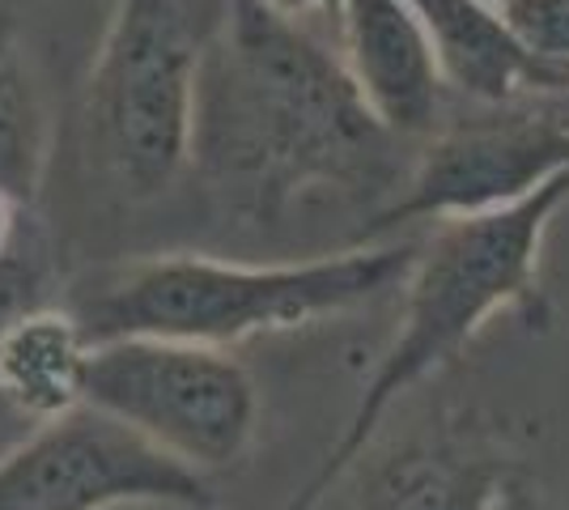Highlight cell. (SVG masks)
<instances>
[{
	"label": "cell",
	"mask_w": 569,
	"mask_h": 510,
	"mask_svg": "<svg viewBox=\"0 0 569 510\" xmlns=\"http://www.w3.org/2000/svg\"><path fill=\"white\" fill-rule=\"evenodd\" d=\"M569 170V120L548 111H510L459 120L417 158L403 192L375 213L361 243L403 221H442L515 204Z\"/></svg>",
	"instance_id": "52a82bcc"
},
{
	"label": "cell",
	"mask_w": 569,
	"mask_h": 510,
	"mask_svg": "<svg viewBox=\"0 0 569 510\" xmlns=\"http://www.w3.org/2000/svg\"><path fill=\"white\" fill-rule=\"evenodd\" d=\"M51 293H56L51 251L43 234L22 218V226L0 243V344L22 319L56 307Z\"/></svg>",
	"instance_id": "4fadbf2b"
},
{
	"label": "cell",
	"mask_w": 569,
	"mask_h": 510,
	"mask_svg": "<svg viewBox=\"0 0 569 510\" xmlns=\"http://www.w3.org/2000/svg\"><path fill=\"white\" fill-rule=\"evenodd\" d=\"M48 128L43 107L13 51L0 48V200L30 209L43 188Z\"/></svg>",
	"instance_id": "7c38bea8"
},
{
	"label": "cell",
	"mask_w": 569,
	"mask_h": 510,
	"mask_svg": "<svg viewBox=\"0 0 569 510\" xmlns=\"http://www.w3.org/2000/svg\"><path fill=\"white\" fill-rule=\"evenodd\" d=\"M39 426H43V421H34V417L26 413L9 391L0 388V460H4L9 451H18L26 438L39 430Z\"/></svg>",
	"instance_id": "5bb4252c"
},
{
	"label": "cell",
	"mask_w": 569,
	"mask_h": 510,
	"mask_svg": "<svg viewBox=\"0 0 569 510\" xmlns=\"http://www.w3.org/2000/svg\"><path fill=\"white\" fill-rule=\"evenodd\" d=\"M566 204L569 170H561L557 179H548L545 188H536L515 204L438 221V230L417 247L412 268L403 277L400 332L357 396V409L345 421L340 438L323 451L315 477L302 486V493L289 498L284 510H319V502L366 456L391 404L421 379H429L438 366L459 358L485 319L506 307L536 311L540 302L536 268H540L545 230Z\"/></svg>",
	"instance_id": "7a4b0ae2"
},
{
	"label": "cell",
	"mask_w": 569,
	"mask_h": 510,
	"mask_svg": "<svg viewBox=\"0 0 569 510\" xmlns=\"http://www.w3.org/2000/svg\"><path fill=\"white\" fill-rule=\"evenodd\" d=\"M480 4H493V9H498V4H501V0H480Z\"/></svg>",
	"instance_id": "e0dca14e"
},
{
	"label": "cell",
	"mask_w": 569,
	"mask_h": 510,
	"mask_svg": "<svg viewBox=\"0 0 569 510\" xmlns=\"http://www.w3.org/2000/svg\"><path fill=\"white\" fill-rule=\"evenodd\" d=\"M230 0H119L90 73V128L137 196L167 192L191 162L200 64Z\"/></svg>",
	"instance_id": "277c9868"
},
{
	"label": "cell",
	"mask_w": 569,
	"mask_h": 510,
	"mask_svg": "<svg viewBox=\"0 0 569 510\" xmlns=\"http://www.w3.org/2000/svg\"><path fill=\"white\" fill-rule=\"evenodd\" d=\"M111 510H141V507H111Z\"/></svg>",
	"instance_id": "ac0fdd59"
},
{
	"label": "cell",
	"mask_w": 569,
	"mask_h": 510,
	"mask_svg": "<svg viewBox=\"0 0 569 510\" xmlns=\"http://www.w3.org/2000/svg\"><path fill=\"white\" fill-rule=\"evenodd\" d=\"M268 4L281 9V13H289V18H302V22L315 18V13L340 22V4H345V0H268Z\"/></svg>",
	"instance_id": "2e32d148"
},
{
	"label": "cell",
	"mask_w": 569,
	"mask_h": 510,
	"mask_svg": "<svg viewBox=\"0 0 569 510\" xmlns=\"http://www.w3.org/2000/svg\"><path fill=\"white\" fill-rule=\"evenodd\" d=\"M510 468L451 438L403 442L361 468L357 493L345 510H498Z\"/></svg>",
	"instance_id": "30bf717a"
},
{
	"label": "cell",
	"mask_w": 569,
	"mask_h": 510,
	"mask_svg": "<svg viewBox=\"0 0 569 510\" xmlns=\"http://www.w3.org/2000/svg\"><path fill=\"white\" fill-rule=\"evenodd\" d=\"M94 344L72 311L48 307L22 319L0 344V388L34 421H56L86 404Z\"/></svg>",
	"instance_id": "8fae6325"
},
{
	"label": "cell",
	"mask_w": 569,
	"mask_h": 510,
	"mask_svg": "<svg viewBox=\"0 0 569 510\" xmlns=\"http://www.w3.org/2000/svg\"><path fill=\"white\" fill-rule=\"evenodd\" d=\"M86 404L196 472L242 460L260 421V391L238 358L158 337L94 344Z\"/></svg>",
	"instance_id": "5b68a950"
},
{
	"label": "cell",
	"mask_w": 569,
	"mask_h": 510,
	"mask_svg": "<svg viewBox=\"0 0 569 510\" xmlns=\"http://www.w3.org/2000/svg\"><path fill=\"white\" fill-rule=\"evenodd\" d=\"M391 137L302 18L268 0H230L200 64L191 162L251 213H277L307 188L391 179Z\"/></svg>",
	"instance_id": "6da1fadb"
},
{
	"label": "cell",
	"mask_w": 569,
	"mask_h": 510,
	"mask_svg": "<svg viewBox=\"0 0 569 510\" xmlns=\"http://www.w3.org/2000/svg\"><path fill=\"white\" fill-rule=\"evenodd\" d=\"M498 510H552V507H548L545 493L531 486L527 477L510 472V481H506V489H501L498 498Z\"/></svg>",
	"instance_id": "9a60e30c"
},
{
	"label": "cell",
	"mask_w": 569,
	"mask_h": 510,
	"mask_svg": "<svg viewBox=\"0 0 569 510\" xmlns=\"http://www.w3.org/2000/svg\"><path fill=\"white\" fill-rule=\"evenodd\" d=\"M209 510L204 472L170 460L116 417L90 404L43 421L0 460V510H111V507Z\"/></svg>",
	"instance_id": "8992f818"
},
{
	"label": "cell",
	"mask_w": 569,
	"mask_h": 510,
	"mask_svg": "<svg viewBox=\"0 0 569 510\" xmlns=\"http://www.w3.org/2000/svg\"><path fill=\"white\" fill-rule=\"evenodd\" d=\"M340 56L366 107L391 137H426L442 111V73L408 0H345Z\"/></svg>",
	"instance_id": "ba28073f"
},
{
	"label": "cell",
	"mask_w": 569,
	"mask_h": 510,
	"mask_svg": "<svg viewBox=\"0 0 569 510\" xmlns=\"http://www.w3.org/2000/svg\"><path fill=\"white\" fill-rule=\"evenodd\" d=\"M417 243H357L302 264H230L213 256H158L119 268L72 311L90 344L123 337L238 344L353 311L396 281L403 286Z\"/></svg>",
	"instance_id": "3957f363"
},
{
	"label": "cell",
	"mask_w": 569,
	"mask_h": 510,
	"mask_svg": "<svg viewBox=\"0 0 569 510\" xmlns=\"http://www.w3.org/2000/svg\"><path fill=\"white\" fill-rule=\"evenodd\" d=\"M426 26L442 86L480 107H510L519 94H569V73L531 60L493 4L480 0H408Z\"/></svg>",
	"instance_id": "9c48e42d"
}]
</instances>
